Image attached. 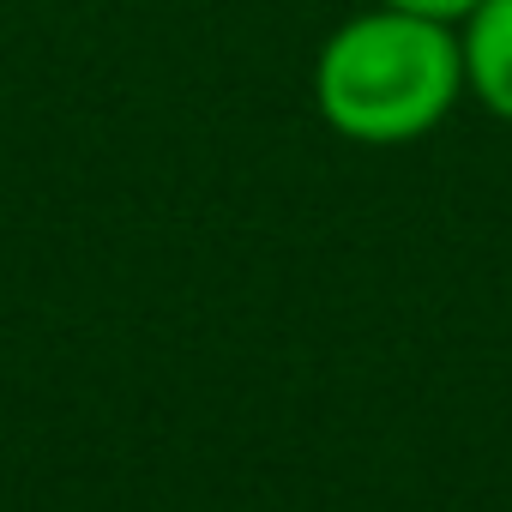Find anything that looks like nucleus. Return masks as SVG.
<instances>
[{
    "label": "nucleus",
    "instance_id": "obj_2",
    "mask_svg": "<svg viewBox=\"0 0 512 512\" xmlns=\"http://www.w3.org/2000/svg\"><path fill=\"white\" fill-rule=\"evenodd\" d=\"M458 43H464V85L512 127V0H476Z\"/></svg>",
    "mask_w": 512,
    "mask_h": 512
},
{
    "label": "nucleus",
    "instance_id": "obj_1",
    "mask_svg": "<svg viewBox=\"0 0 512 512\" xmlns=\"http://www.w3.org/2000/svg\"><path fill=\"white\" fill-rule=\"evenodd\" d=\"M464 91V43L452 25L392 7L338 25L314 61V103L356 145H404L446 121Z\"/></svg>",
    "mask_w": 512,
    "mask_h": 512
},
{
    "label": "nucleus",
    "instance_id": "obj_3",
    "mask_svg": "<svg viewBox=\"0 0 512 512\" xmlns=\"http://www.w3.org/2000/svg\"><path fill=\"white\" fill-rule=\"evenodd\" d=\"M374 7L410 13V19H434V25H464L476 13V0H374Z\"/></svg>",
    "mask_w": 512,
    "mask_h": 512
}]
</instances>
